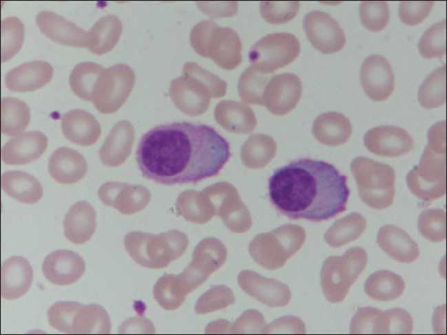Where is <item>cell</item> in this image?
Masks as SVG:
<instances>
[{
  "instance_id": "cell-1",
  "label": "cell",
  "mask_w": 447,
  "mask_h": 335,
  "mask_svg": "<svg viewBox=\"0 0 447 335\" xmlns=\"http://www.w3.org/2000/svg\"><path fill=\"white\" fill-rule=\"evenodd\" d=\"M230 157L229 142L215 129L189 122L153 127L143 135L136 152L143 177L167 186L214 177Z\"/></svg>"
},
{
  "instance_id": "cell-2",
  "label": "cell",
  "mask_w": 447,
  "mask_h": 335,
  "mask_svg": "<svg viewBox=\"0 0 447 335\" xmlns=\"http://www.w3.org/2000/svg\"><path fill=\"white\" fill-rule=\"evenodd\" d=\"M269 196L282 215L320 222L346 210V177L332 164L300 158L276 169L269 179Z\"/></svg>"
},
{
  "instance_id": "cell-3",
  "label": "cell",
  "mask_w": 447,
  "mask_h": 335,
  "mask_svg": "<svg viewBox=\"0 0 447 335\" xmlns=\"http://www.w3.org/2000/svg\"><path fill=\"white\" fill-rule=\"evenodd\" d=\"M428 139L419 164L408 172L406 182L418 198L431 201L446 193V122L433 125Z\"/></svg>"
},
{
  "instance_id": "cell-4",
  "label": "cell",
  "mask_w": 447,
  "mask_h": 335,
  "mask_svg": "<svg viewBox=\"0 0 447 335\" xmlns=\"http://www.w3.org/2000/svg\"><path fill=\"white\" fill-rule=\"evenodd\" d=\"M188 244L186 235L177 230L154 235L130 232L124 238L125 248L138 265L161 269L181 257Z\"/></svg>"
},
{
  "instance_id": "cell-5",
  "label": "cell",
  "mask_w": 447,
  "mask_h": 335,
  "mask_svg": "<svg viewBox=\"0 0 447 335\" xmlns=\"http://www.w3.org/2000/svg\"><path fill=\"white\" fill-rule=\"evenodd\" d=\"M190 41L197 53L211 58L223 69H233L241 62V41L229 27H220L211 20L202 21L191 30Z\"/></svg>"
},
{
  "instance_id": "cell-6",
  "label": "cell",
  "mask_w": 447,
  "mask_h": 335,
  "mask_svg": "<svg viewBox=\"0 0 447 335\" xmlns=\"http://www.w3.org/2000/svg\"><path fill=\"white\" fill-rule=\"evenodd\" d=\"M351 171L362 201L375 209H383L392 204L395 175L391 166L358 156L351 162Z\"/></svg>"
},
{
  "instance_id": "cell-7",
  "label": "cell",
  "mask_w": 447,
  "mask_h": 335,
  "mask_svg": "<svg viewBox=\"0 0 447 335\" xmlns=\"http://www.w3.org/2000/svg\"><path fill=\"white\" fill-rule=\"evenodd\" d=\"M226 83L215 74L202 68L195 63H186L183 76L174 79L169 88L174 102L181 111L194 115L193 106L198 103L202 94L210 92L213 96H222Z\"/></svg>"
},
{
  "instance_id": "cell-8",
  "label": "cell",
  "mask_w": 447,
  "mask_h": 335,
  "mask_svg": "<svg viewBox=\"0 0 447 335\" xmlns=\"http://www.w3.org/2000/svg\"><path fill=\"white\" fill-rule=\"evenodd\" d=\"M300 52L298 38L289 32L269 34L252 45L249 58L251 65L265 73L273 72L293 62Z\"/></svg>"
},
{
  "instance_id": "cell-9",
  "label": "cell",
  "mask_w": 447,
  "mask_h": 335,
  "mask_svg": "<svg viewBox=\"0 0 447 335\" xmlns=\"http://www.w3.org/2000/svg\"><path fill=\"white\" fill-rule=\"evenodd\" d=\"M135 75L126 64L104 68L94 89L92 102L98 111L112 114L125 102L134 86Z\"/></svg>"
},
{
  "instance_id": "cell-10",
  "label": "cell",
  "mask_w": 447,
  "mask_h": 335,
  "mask_svg": "<svg viewBox=\"0 0 447 335\" xmlns=\"http://www.w3.org/2000/svg\"><path fill=\"white\" fill-rule=\"evenodd\" d=\"M306 36L312 45L323 54H333L341 50L346 37L339 23L328 13L315 10L303 19Z\"/></svg>"
},
{
  "instance_id": "cell-11",
  "label": "cell",
  "mask_w": 447,
  "mask_h": 335,
  "mask_svg": "<svg viewBox=\"0 0 447 335\" xmlns=\"http://www.w3.org/2000/svg\"><path fill=\"white\" fill-rule=\"evenodd\" d=\"M362 87L371 100L384 101L395 88V75L388 60L379 54L366 57L360 68Z\"/></svg>"
},
{
  "instance_id": "cell-12",
  "label": "cell",
  "mask_w": 447,
  "mask_h": 335,
  "mask_svg": "<svg viewBox=\"0 0 447 335\" xmlns=\"http://www.w3.org/2000/svg\"><path fill=\"white\" fill-rule=\"evenodd\" d=\"M365 147L381 157L394 158L409 153L414 147L411 135L394 125H380L370 129L364 136Z\"/></svg>"
},
{
  "instance_id": "cell-13",
  "label": "cell",
  "mask_w": 447,
  "mask_h": 335,
  "mask_svg": "<svg viewBox=\"0 0 447 335\" xmlns=\"http://www.w3.org/2000/svg\"><path fill=\"white\" fill-rule=\"evenodd\" d=\"M98 195L105 206L114 207L124 215L140 212L151 199V193L146 187L118 182L101 185Z\"/></svg>"
},
{
  "instance_id": "cell-14",
  "label": "cell",
  "mask_w": 447,
  "mask_h": 335,
  "mask_svg": "<svg viewBox=\"0 0 447 335\" xmlns=\"http://www.w3.org/2000/svg\"><path fill=\"white\" fill-rule=\"evenodd\" d=\"M43 275L50 283L67 285L78 281L85 270L83 259L69 250H57L48 255L42 263Z\"/></svg>"
},
{
  "instance_id": "cell-15",
  "label": "cell",
  "mask_w": 447,
  "mask_h": 335,
  "mask_svg": "<svg viewBox=\"0 0 447 335\" xmlns=\"http://www.w3.org/2000/svg\"><path fill=\"white\" fill-rule=\"evenodd\" d=\"M36 23L41 32L54 42L68 46L88 47L87 32L54 12H39Z\"/></svg>"
},
{
  "instance_id": "cell-16",
  "label": "cell",
  "mask_w": 447,
  "mask_h": 335,
  "mask_svg": "<svg viewBox=\"0 0 447 335\" xmlns=\"http://www.w3.org/2000/svg\"><path fill=\"white\" fill-rule=\"evenodd\" d=\"M48 138L39 131L20 134L1 148V159L7 164H24L38 159L45 151Z\"/></svg>"
},
{
  "instance_id": "cell-17",
  "label": "cell",
  "mask_w": 447,
  "mask_h": 335,
  "mask_svg": "<svg viewBox=\"0 0 447 335\" xmlns=\"http://www.w3.org/2000/svg\"><path fill=\"white\" fill-rule=\"evenodd\" d=\"M33 278L32 268L27 259L12 256L1 268V294L6 300H15L30 289Z\"/></svg>"
},
{
  "instance_id": "cell-18",
  "label": "cell",
  "mask_w": 447,
  "mask_h": 335,
  "mask_svg": "<svg viewBox=\"0 0 447 335\" xmlns=\"http://www.w3.org/2000/svg\"><path fill=\"white\" fill-rule=\"evenodd\" d=\"M52 75L53 68L49 63L33 61L8 72L5 76V84L12 91H32L49 83Z\"/></svg>"
},
{
  "instance_id": "cell-19",
  "label": "cell",
  "mask_w": 447,
  "mask_h": 335,
  "mask_svg": "<svg viewBox=\"0 0 447 335\" xmlns=\"http://www.w3.org/2000/svg\"><path fill=\"white\" fill-rule=\"evenodd\" d=\"M87 164L79 152L66 147L56 149L48 162V171L56 182L72 184L83 179Z\"/></svg>"
},
{
  "instance_id": "cell-20",
  "label": "cell",
  "mask_w": 447,
  "mask_h": 335,
  "mask_svg": "<svg viewBox=\"0 0 447 335\" xmlns=\"http://www.w3.org/2000/svg\"><path fill=\"white\" fill-rule=\"evenodd\" d=\"M134 140V129L127 120L118 122L112 129L99 150L102 163L115 167L123 164L130 154Z\"/></svg>"
},
{
  "instance_id": "cell-21",
  "label": "cell",
  "mask_w": 447,
  "mask_h": 335,
  "mask_svg": "<svg viewBox=\"0 0 447 335\" xmlns=\"http://www.w3.org/2000/svg\"><path fill=\"white\" fill-rule=\"evenodd\" d=\"M61 129L67 139L81 146L94 144L101 133L100 124L95 117L80 109L70 110L63 115Z\"/></svg>"
},
{
  "instance_id": "cell-22",
  "label": "cell",
  "mask_w": 447,
  "mask_h": 335,
  "mask_svg": "<svg viewBox=\"0 0 447 335\" xmlns=\"http://www.w3.org/2000/svg\"><path fill=\"white\" fill-rule=\"evenodd\" d=\"M96 211L89 202H76L68 210L63 220L65 237L75 244L89 241L96 227Z\"/></svg>"
},
{
  "instance_id": "cell-23",
  "label": "cell",
  "mask_w": 447,
  "mask_h": 335,
  "mask_svg": "<svg viewBox=\"0 0 447 335\" xmlns=\"http://www.w3.org/2000/svg\"><path fill=\"white\" fill-rule=\"evenodd\" d=\"M269 104L278 112L282 114L295 105L302 93L300 78L292 73L273 76L267 85Z\"/></svg>"
},
{
  "instance_id": "cell-24",
  "label": "cell",
  "mask_w": 447,
  "mask_h": 335,
  "mask_svg": "<svg viewBox=\"0 0 447 335\" xmlns=\"http://www.w3.org/2000/svg\"><path fill=\"white\" fill-rule=\"evenodd\" d=\"M377 243L386 253L399 262H413L419 254L417 244L408 233L394 225L380 228Z\"/></svg>"
},
{
  "instance_id": "cell-25",
  "label": "cell",
  "mask_w": 447,
  "mask_h": 335,
  "mask_svg": "<svg viewBox=\"0 0 447 335\" xmlns=\"http://www.w3.org/2000/svg\"><path fill=\"white\" fill-rule=\"evenodd\" d=\"M1 187L9 196L25 204H34L43 196L41 183L32 175L21 171L3 173Z\"/></svg>"
},
{
  "instance_id": "cell-26",
  "label": "cell",
  "mask_w": 447,
  "mask_h": 335,
  "mask_svg": "<svg viewBox=\"0 0 447 335\" xmlns=\"http://www.w3.org/2000/svg\"><path fill=\"white\" fill-rule=\"evenodd\" d=\"M351 131L349 120L337 112L320 115L315 119L313 127V133L317 140L331 146H337L346 142L351 135Z\"/></svg>"
},
{
  "instance_id": "cell-27",
  "label": "cell",
  "mask_w": 447,
  "mask_h": 335,
  "mask_svg": "<svg viewBox=\"0 0 447 335\" xmlns=\"http://www.w3.org/2000/svg\"><path fill=\"white\" fill-rule=\"evenodd\" d=\"M191 290L179 274H165L160 277L153 288V294L158 305L165 310L178 309Z\"/></svg>"
},
{
  "instance_id": "cell-28",
  "label": "cell",
  "mask_w": 447,
  "mask_h": 335,
  "mask_svg": "<svg viewBox=\"0 0 447 335\" xmlns=\"http://www.w3.org/2000/svg\"><path fill=\"white\" fill-rule=\"evenodd\" d=\"M110 316L101 305L80 304L74 315L70 334H109Z\"/></svg>"
},
{
  "instance_id": "cell-29",
  "label": "cell",
  "mask_w": 447,
  "mask_h": 335,
  "mask_svg": "<svg viewBox=\"0 0 447 335\" xmlns=\"http://www.w3.org/2000/svg\"><path fill=\"white\" fill-rule=\"evenodd\" d=\"M121 32L122 24L117 17L112 14L103 17L87 32V47L96 54L106 53L116 45Z\"/></svg>"
},
{
  "instance_id": "cell-30",
  "label": "cell",
  "mask_w": 447,
  "mask_h": 335,
  "mask_svg": "<svg viewBox=\"0 0 447 335\" xmlns=\"http://www.w3.org/2000/svg\"><path fill=\"white\" fill-rule=\"evenodd\" d=\"M405 288L402 278L388 270H380L371 274L366 281L365 292L378 301H391L399 296Z\"/></svg>"
},
{
  "instance_id": "cell-31",
  "label": "cell",
  "mask_w": 447,
  "mask_h": 335,
  "mask_svg": "<svg viewBox=\"0 0 447 335\" xmlns=\"http://www.w3.org/2000/svg\"><path fill=\"white\" fill-rule=\"evenodd\" d=\"M1 132L6 136H16L28 127L30 114L23 101L13 97L1 100Z\"/></svg>"
},
{
  "instance_id": "cell-32",
  "label": "cell",
  "mask_w": 447,
  "mask_h": 335,
  "mask_svg": "<svg viewBox=\"0 0 447 335\" xmlns=\"http://www.w3.org/2000/svg\"><path fill=\"white\" fill-rule=\"evenodd\" d=\"M446 65L435 69L420 85L418 101L426 109L436 108L446 102Z\"/></svg>"
},
{
  "instance_id": "cell-33",
  "label": "cell",
  "mask_w": 447,
  "mask_h": 335,
  "mask_svg": "<svg viewBox=\"0 0 447 335\" xmlns=\"http://www.w3.org/2000/svg\"><path fill=\"white\" fill-rule=\"evenodd\" d=\"M103 67L93 62H82L72 70L69 83L72 91L84 100L92 101L94 89Z\"/></svg>"
},
{
  "instance_id": "cell-34",
  "label": "cell",
  "mask_w": 447,
  "mask_h": 335,
  "mask_svg": "<svg viewBox=\"0 0 447 335\" xmlns=\"http://www.w3.org/2000/svg\"><path fill=\"white\" fill-rule=\"evenodd\" d=\"M420 54L426 58H441L446 52V20L433 24L421 36L418 45Z\"/></svg>"
},
{
  "instance_id": "cell-35",
  "label": "cell",
  "mask_w": 447,
  "mask_h": 335,
  "mask_svg": "<svg viewBox=\"0 0 447 335\" xmlns=\"http://www.w3.org/2000/svg\"><path fill=\"white\" fill-rule=\"evenodd\" d=\"M1 62L12 58L20 50L24 39V25L16 17H6L1 23Z\"/></svg>"
},
{
  "instance_id": "cell-36",
  "label": "cell",
  "mask_w": 447,
  "mask_h": 335,
  "mask_svg": "<svg viewBox=\"0 0 447 335\" xmlns=\"http://www.w3.org/2000/svg\"><path fill=\"white\" fill-rule=\"evenodd\" d=\"M273 76L251 65L241 74L238 82L239 94L245 100L253 102Z\"/></svg>"
},
{
  "instance_id": "cell-37",
  "label": "cell",
  "mask_w": 447,
  "mask_h": 335,
  "mask_svg": "<svg viewBox=\"0 0 447 335\" xmlns=\"http://www.w3.org/2000/svg\"><path fill=\"white\" fill-rule=\"evenodd\" d=\"M359 12L362 25L370 31H381L388 24L390 13L386 1H361Z\"/></svg>"
},
{
  "instance_id": "cell-38",
  "label": "cell",
  "mask_w": 447,
  "mask_h": 335,
  "mask_svg": "<svg viewBox=\"0 0 447 335\" xmlns=\"http://www.w3.org/2000/svg\"><path fill=\"white\" fill-rule=\"evenodd\" d=\"M418 228L423 236L432 241L446 238V213L440 209H429L419 216Z\"/></svg>"
},
{
  "instance_id": "cell-39",
  "label": "cell",
  "mask_w": 447,
  "mask_h": 335,
  "mask_svg": "<svg viewBox=\"0 0 447 335\" xmlns=\"http://www.w3.org/2000/svg\"><path fill=\"white\" fill-rule=\"evenodd\" d=\"M300 9L299 1H262L260 12L271 24L285 23L295 17Z\"/></svg>"
},
{
  "instance_id": "cell-40",
  "label": "cell",
  "mask_w": 447,
  "mask_h": 335,
  "mask_svg": "<svg viewBox=\"0 0 447 335\" xmlns=\"http://www.w3.org/2000/svg\"><path fill=\"white\" fill-rule=\"evenodd\" d=\"M80 304L74 301H59L52 305L47 312L50 325L60 332L70 334L72 319Z\"/></svg>"
},
{
  "instance_id": "cell-41",
  "label": "cell",
  "mask_w": 447,
  "mask_h": 335,
  "mask_svg": "<svg viewBox=\"0 0 447 335\" xmlns=\"http://www.w3.org/2000/svg\"><path fill=\"white\" fill-rule=\"evenodd\" d=\"M433 5V1H401L399 5V17L406 25H417L428 16Z\"/></svg>"
},
{
  "instance_id": "cell-42",
  "label": "cell",
  "mask_w": 447,
  "mask_h": 335,
  "mask_svg": "<svg viewBox=\"0 0 447 335\" xmlns=\"http://www.w3.org/2000/svg\"><path fill=\"white\" fill-rule=\"evenodd\" d=\"M121 334H152L155 332L154 326L146 318H131L119 327Z\"/></svg>"
}]
</instances>
